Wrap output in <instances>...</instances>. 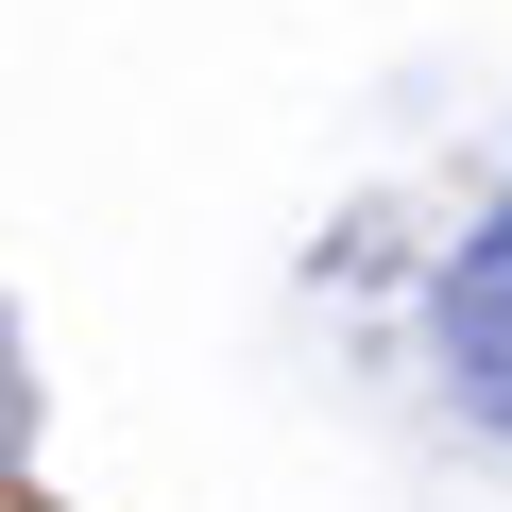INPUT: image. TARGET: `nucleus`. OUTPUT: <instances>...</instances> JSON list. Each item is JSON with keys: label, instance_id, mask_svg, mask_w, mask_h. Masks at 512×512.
I'll return each instance as SVG.
<instances>
[{"label": "nucleus", "instance_id": "obj_1", "mask_svg": "<svg viewBox=\"0 0 512 512\" xmlns=\"http://www.w3.org/2000/svg\"><path fill=\"white\" fill-rule=\"evenodd\" d=\"M427 359H444V393L512 444V205L444 256V274H427Z\"/></svg>", "mask_w": 512, "mask_h": 512}]
</instances>
